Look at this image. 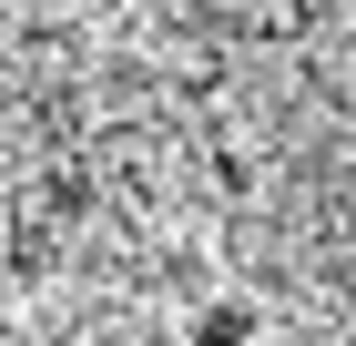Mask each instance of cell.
I'll use <instances>...</instances> for the list:
<instances>
[{"mask_svg": "<svg viewBox=\"0 0 356 346\" xmlns=\"http://www.w3.org/2000/svg\"><path fill=\"white\" fill-rule=\"evenodd\" d=\"M254 10H265V0H254Z\"/></svg>", "mask_w": 356, "mask_h": 346, "instance_id": "cell-1", "label": "cell"}]
</instances>
